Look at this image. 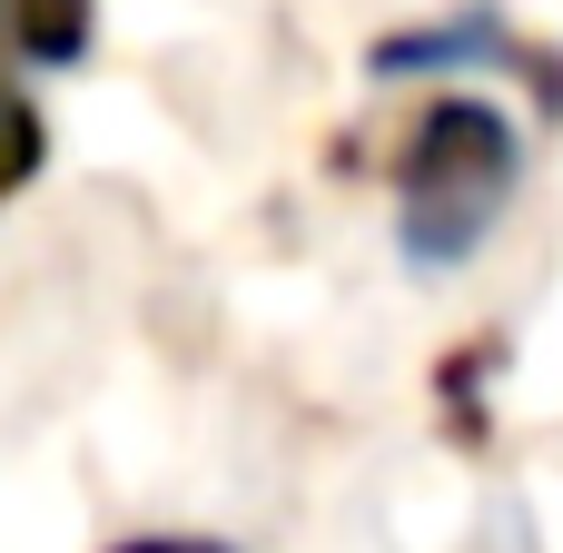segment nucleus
<instances>
[{
	"instance_id": "f257e3e1",
	"label": "nucleus",
	"mask_w": 563,
	"mask_h": 553,
	"mask_svg": "<svg viewBox=\"0 0 563 553\" xmlns=\"http://www.w3.org/2000/svg\"><path fill=\"white\" fill-rule=\"evenodd\" d=\"M515 188V129L485 99H445L426 109L416 148H406V257L416 267H455L475 257V237L495 228Z\"/></svg>"
},
{
	"instance_id": "f03ea898",
	"label": "nucleus",
	"mask_w": 563,
	"mask_h": 553,
	"mask_svg": "<svg viewBox=\"0 0 563 553\" xmlns=\"http://www.w3.org/2000/svg\"><path fill=\"white\" fill-rule=\"evenodd\" d=\"M89 40V0H20V49L30 59H69Z\"/></svg>"
},
{
	"instance_id": "7ed1b4c3",
	"label": "nucleus",
	"mask_w": 563,
	"mask_h": 553,
	"mask_svg": "<svg viewBox=\"0 0 563 553\" xmlns=\"http://www.w3.org/2000/svg\"><path fill=\"white\" fill-rule=\"evenodd\" d=\"M30 168H40V119H30V99L0 89V198H10Z\"/></svg>"
},
{
	"instance_id": "20e7f679",
	"label": "nucleus",
	"mask_w": 563,
	"mask_h": 553,
	"mask_svg": "<svg viewBox=\"0 0 563 553\" xmlns=\"http://www.w3.org/2000/svg\"><path fill=\"white\" fill-rule=\"evenodd\" d=\"M119 553H218V544H119Z\"/></svg>"
}]
</instances>
